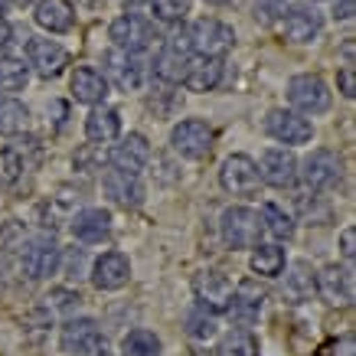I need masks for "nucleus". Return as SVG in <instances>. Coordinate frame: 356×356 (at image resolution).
Instances as JSON below:
<instances>
[{
  "instance_id": "obj_9",
  "label": "nucleus",
  "mask_w": 356,
  "mask_h": 356,
  "mask_svg": "<svg viewBox=\"0 0 356 356\" xmlns=\"http://www.w3.org/2000/svg\"><path fill=\"white\" fill-rule=\"evenodd\" d=\"M219 186L229 196H255L259 193V167L248 154H229L219 167Z\"/></svg>"
},
{
  "instance_id": "obj_47",
  "label": "nucleus",
  "mask_w": 356,
  "mask_h": 356,
  "mask_svg": "<svg viewBox=\"0 0 356 356\" xmlns=\"http://www.w3.org/2000/svg\"><path fill=\"white\" fill-rule=\"evenodd\" d=\"M7 3H17V7H26V3H33V0H7Z\"/></svg>"
},
{
  "instance_id": "obj_22",
  "label": "nucleus",
  "mask_w": 356,
  "mask_h": 356,
  "mask_svg": "<svg viewBox=\"0 0 356 356\" xmlns=\"http://www.w3.org/2000/svg\"><path fill=\"white\" fill-rule=\"evenodd\" d=\"M226 76V63L219 56H190L184 72V86L190 92H213Z\"/></svg>"
},
{
  "instance_id": "obj_39",
  "label": "nucleus",
  "mask_w": 356,
  "mask_h": 356,
  "mask_svg": "<svg viewBox=\"0 0 356 356\" xmlns=\"http://www.w3.org/2000/svg\"><path fill=\"white\" fill-rule=\"evenodd\" d=\"M284 10H288V0H255V17H261L265 23L281 20Z\"/></svg>"
},
{
  "instance_id": "obj_28",
  "label": "nucleus",
  "mask_w": 356,
  "mask_h": 356,
  "mask_svg": "<svg viewBox=\"0 0 356 356\" xmlns=\"http://www.w3.org/2000/svg\"><path fill=\"white\" fill-rule=\"evenodd\" d=\"M30 124V108L23 105L20 98L0 95V134L3 138H17L20 131H26Z\"/></svg>"
},
{
  "instance_id": "obj_27",
  "label": "nucleus",
  "mask_w": 356,
  "mask_h": 356,
  "mask_svg": "<svg viewBox=\"0 0 356 356\" xmlns=\"http://www.w3.org/2000/svg\"><path fill=\"white\" fill-rule=\"evenodd\" d=\"M186 63H190V56L163 46L161 53H157V59H154L151 72L161 86H180V82H184V72H186Z\"/></svg>"
},
{
  "instance_id": "obj_43",
  "label": "nucleus",
  "mask_w": 356,
  "mask_h": 356,
  "mask_svg": "<svg viewBox=\"0 0 356 356\" xmlns=\"http://www.w3.org/2000/svg\"><path fill=\"white\" fill-rule=\"evenodd\" d=\"M353 17V0H337L334 3V20H350Z\"/></svg>"
},
{
  "instance_id": "obj_7",
  "label": "nucleus",
  "mask_w": 356,
  "mask_h": 356,
  "mask_svg": "<svg viewBox=\"0 0 356 356\" xmlns=\"http://www.w3.org/2000/svg\"><path fill=\"white\" fill-rule=\"evenodd\" d=\"M213 128L206 124L203 118H184L180 124H173L170 131V147L186 161H203L213 151Z\"/></svg>"
},
{
  "instance_id": "obj_36",
  "label": "nucleus",
  "mask_w": 356,
  "mask_h": 356,
  "mask_svg": "<svg viewBox=\"0 0 356 356\" xmlns=\"http://www.w3.org/2000/svg\"><path fill=\"white\" fill-rule=\"evenodd\" d=\"M23 170H26V161L13 147H0V190H10V186L20 184Z\"/></svg>"
},
{
  "instance_id": "obj_50",
  "label": "nucleus",
  "mask_w": 356,
  "mask_h": 356,
  "mask_svg": "<svg viewBox=\"0 0 356 356\" xmlns=\"http://www.w3.org/2000/svg\"><path fill=\"white\" fill-rule=\"evenodd\" d=\"M206 3H229V0H206Z\"/></svg>"
},
{
  "instance_id": "obj_19",
  "label": "nucleus",
  "mask_w": 356,
  "mask_h": 356,
  "mask_svg": "<svg viewBox=\"0 0 356 356\" xmlns=\"http://www.w3.org/2000/svg\"><path fill=\"white\" fill-rule=\"evenodd\" d=\"M261 307H265V291H261L255 281H242V284L232 288V298H229L226 314H229L232 324L248 327L261 317Z\"/></svg>"
},
{
  "instance_id": "obj_40",
  "label": "nucleus",
  "mask_w": 356,
  "mask_h": 356,
  "mask_svg": "<svg viewBox=\"0 0 356 356\" xmlns=\"http://www.w3.org/2000/svg\"><path fill=\"white\" fill-rule=\"evenodd\" d=\"M337 92L343 98H356V76H353V65L350 63L337 72Z\"/></svg>"
},
{
  "instance_id": "obj_14",
  "label": "nucleus",
  "mask_w": 356,
  "mask_h": 356,
  "mask_svg": "<svg viewBox=\"0 0 356 356\" xmlns=\"http://www.w3.org/2000/svg\"><path fill=\"white\" fill-rule=\"evenodd\" d=\"M259 167V180L261 184L275 186V190H291L298 184V157L284 147H271V151L261 154Z\"/></svg>"
},
{
  "instance_id": "obj_29",
  "label": "nucleus",
  "mask_w": 356,
  "mask_h": 356,
  "mask_svg": "<svg viewBox=\"0 0 356 356\" xmlns=\"http://www.w3.org/2000/svg\"><path fill=\"white\" fill-rule=\"evenodd\" d=\"M288 259H284V248L281 245H255L252 248V259H248V268L261 275V278H278L281 271H284Z\"/></svg>"
},
{
  "instance_id": "obj_2",
  "label": "nucleus",
  "mask_w": 356,
  "mask_h": 356,
  "mask_svg": "<svg viewBox=\"0 0 356 356\" xmlns=\"http://www.w3.org/2000/svg\"><path fill=\"white\" fill-rule=\"evenodd\" d=\"M288 102H291V111L298 115H324L334 102V92L324 82V76L317 72H301V76H291L288 82Z\"/></svg>"
},
{
  "instance_id": "obj_13",
  "label": "nucleus",
  "mask_w": 356,
  "mask_h": 356,
  "mask_svg": "<svg viewBox=\"0 0 356 356\" xmlns=\"http://www.w3.org/2000/svg\"><path fill=\"white\" fill-rule=\"evenodd\" d=\"M265 131L281 144H311L314 140V124L311 118H304L291 108H271L265 115Z\"/></svg>"
},
{
  "instance_id": "obj_5",
  "label": "nucleus",
  "mask_w": 356,
  "mask_h": 356,
  "mask_svg": "<svg viewBox=\"0 0 356 356\" xmlns=\"http://www.w3.org/2000/svg\"><path fill=\"white\" fill-rule=\"evenodd\" d=\"M340 177H343V161L337 151H327V147H317L304 157V163H298V180L314 193L334 190Z\"/></svg>"
},
{
  "instance_id": "obj_11",
  "label": "nucleus",
  "mask_w": 356,
  "mask_h": 356,
  "mask_svg": "<svg viewBox=\"0 0 356 356\" xmlns=\"http://www.w3.org/2000/svg\"><path fill=\"white\" fill-rule=\"evenodd\" d=\"M108 36H111V43H115V49H124V53H134V56L151 49L154 40H157L154 26L144 17H138V13H121L118 20L111 23Z\"/></svg>"
},
{
  "instance_id": "obj_15",
  "label": "nucleus",
  "mask_w": 356,
  "mask_h": 356,
  "mask_svg": "<svg viewBox=\"0 0 356 356\" xmlns=\"http://www.w3.org/2000/svg\"><path fill=\"white\" fill-rule=\"evenodd\" d=\"M108 163H111V170L140 177V170H147V163H151V144H147V138L138 134V131H134V134H124V138L111 147Z\"/></svg>"
},
{
  "instance_id": "obj_18",
  "label": "nucleus",
  "mask_w": 356,
  "mask_h": 356,
  "mask_svg": "<svg viewBox=\"0 0 356 356\" xmlns=\"http://www.w3.org/2000/svg\"><path fill=\"white\" fill-rule=\"evenodd\" d=\"M92 284L98 291H121L131 278V261L128 255L121 252H102L95 261H92Z\"/></svg>"
},
{
  "instance_id": "obj_35",
  "label": "nucleus",
  "mask_w": 356,
  "mask_h": 356,
  "mask_svg": "<svg viewBox=\"0 0 356 356\" xmlns=\"http://www.w3.org/2000/svg\"><path fill=\"white\" fill-rule=\"evenodd\" d=\"M151 3V13L157 23H170V26H177V23L186 20V13H190V7H193V0H147Z\"/></svg>"
},
{
  "instance_id": "obj_10",
  "label": "nucleus",
  "mask_w": 356,
  "mask_h": 356,
  "mask_svg": "<svg viewBox=\"0 0 356 356\" xmlns=\"http://www.w3.org/2000/svg\"><path fill=\"white\" fill-rule=\"evenodd\" d=\"M232 278H229L226 271L219 268H203L193 275V294H196V307H203V311H226L229 307V298H232Z\"/></svg>"
},
{
  "instance_id": "obj_49",
  "label": "nucleus",
  "mask_w": 356,
  "mask_h": 356,
  "mask_svg": "<svg viewBox=\"0 0 356 356\" xmlns=\"http://www.w3.org/2000/svg\"><path fill=\"white\" fill-rule=\"evenodd\" d=\"M82 3H88V7H98V3H102V0H82Z\"/></svg>"
},
{
  "instance_id": "obj_20",
  "label": "nucleus",
  "mask_w": 356,
  "mask_h": 356,
  "mask_svg": "<svg viewBox=\"0 0 356 356\" xmlns=\"http://www.w3.org/2000/svg\"><path fill=\"white\" fill-rule=\"evenodd\" d=\"M102 190H105V196H108L115 206H121V209H138V206L144 203V184H140V177L111 170V167L102 173Z\"/></svg>"
},
{
  "instance_id": "obj_37",
  "label": "nucleus",
  "mask_w": 356,
  "mask_h": 356,
  "mask_svg": "<svg viewBox=\"0 0 356 356\" xmlns=\"http://www.w3.org/2000/svg\"><path fill=\"white\" fill-rule=\"evenodd\" d=\"M180 105H184V95L173 92V86L157 88V92L147 98V108H151L157 118H170L173 111H180Z\"/></svg>"
},
{
  "instance_id": "obj_41",
  "label": "nucleus",
  "mask_w": 356,
  "mask_h": 356,
  "mask_svg": "<svg viewBox=\"0 0 356 356\" xmlns=\"http://www.w3.org/2000/svg\"><path fill=\"white\" fill-rule=\"evenodd\" d=\"M353 350H356V340H353V334L340 337V340H334V343L327 346V353H330V356H353Z\"/></svg>"
},
{
  "instance_id": "obj_3",
  "label": "nucleus",
  "mask_w": 356,
  "mask_h": 356,
  "mask_svg": "<svg viewBox=\"0 0 356 356\" xmlns=\"http://www.w3.org/2000/svg\"><path fill=\"white\" fill-rule=\"evenodd\" d=\"M219 236L236 252V248H255L265 232H261V219L255 209H248V206H229V209H222V216H219Z\"/></svg>"
},
{
  "instance_id": "obj_17",
  "label": "nucleus",
  "mask_w": 356,
  "mask_h": 356,
  "mask_svg": "<svg viewBox=\"0 0 356 356\" xmlns=\"http://www.w3.org/2000/svg\"><path fill=\"white\" fill-rule=\"evenodd\" d=\"M281 30L291 43H311L324 30V17L314 10L311 3H294L281 13Z\"/></svg>"
},
{
  "instance_id": "obj_24",
  "label": "nucleus",
  "mask_w": 356,
  "mask_h": 356,
  "mask_svg": "<svg viewBox=\"0 0 356 356\" xmlns=\"http://www.w3.org/2000/svg\"><path fill=\"white\" fill-rule=\"evenodd\" d=\"M281 294H284V301L288 304H304L311 301L314 294H317V271L311 268V261H291V268H288V275H284V288H281Z\"/></svg>"
},
{
  "instance_id": "obj_26",
  "label": "nucleus",
  "mask_w": 356,
  "mask_h": 356,
  "mask_svg": "<svg viewBox=\"0 0 356 356\" xmlns=\"http://www.w3.org/2000/svg\"><path fill=\"white\" fill-rule=\"evenodd\" d=\"M33 20L49 33H69L72 30L76 13H72V3H69V0H40V3H36V13H33Z\"/></svg>"
},
{
  "instance_id": "obj_25",
  "label": "nucleus",
  "mask_w": 356,
  "mask_h": 356,
  "mask_svg": "<svg viewBox=\"0 0 356 356\" xmlns=\"http://www.w3.org/2000/svg\"><path fill=\"white\" fill-rule=\"evenodd\" d=\"M121 134V115L108 105H95L86 118V138L92 144H108Z\"/></svg>"
},
{
  "instance_id": "obj_38",
  "label": "nucleus",
  "mask_w": 356,
  "mask_h": 356,
  "mask_svg": "<svg viewBox=\"0 0 356 356\" xmlns=\"http://www.w3.org/2000/svg\"><path fill=\"white\" fill-rule=\"evenodd\" d=\"M46 301V311H72L82 298H79V291H69V288H56V291H49L43 298Z\"/></svg>"
},
{
  "instance_id": "obj_44",
  "label": "nucleus",
  "mask_w": 356,
  "mask_h": 356,
  "mask_svg": "<svg viewBox=\"0 0 356 356\" xmlns=\"http://www.w3.org/2000/svg\"><path fill=\"white\" fill-rule=\"evenodd\" d=\"M13 40V30H10V23L7 20H0V49H7Z\"/></svg>"
},
{
  "instance_id": "obj_45",
  "label": "nucleus",
  "mask_w": 356,
  "mask_h": 356,
  "mask_svg": "<svg viewBox=\"0 0 356 356\" xmlns=\"http://www.w3.org/2000/svg\"><path fill=\"white\" fill-rule=\"evenodd\" d=\"M138 3H144V0H124V7H128V13H134V7Z\"/></svg>"
},
{
  "instance_id": "obj_33",
  "label": "nucleus",
  "mask_w": 356,
  "mask_h": 356,
  "mask_svg": "<svg viewBox=\"0 0 356 356\" xmlns=\"http://www.w3.org/2000/svg\"><path fill=\"white\" fill-rule=\"evenodd\" d=\"M216 334H219L216 314L203 311V307H193V311H190V317H186V337H190V340L206 343V340H213Z\"/></svg>"
},
{
  "instance_id": "obj_4",
  "label": "nucleus",
  "mask_w": 356,
  "mask_h": 356,
  "mask_svg": "<svg viewBox=\"0 0 356 356\" xmlns=\"http://www.w3.org/2000/svg\"><path fill=\"white\" fill-rule=\"evenodd\" d=\"M102 76H105L108 86H115L118 92L128 95V92H140V88H144V82L151 76V65L134 53L108 49V53H105V72H102Z\"/></svg>"
},
{
  "instance_id": "obj_48",
  "label": "nucleus",
  "mask_w": 356,
  "mask_h": 356,
  "mask_svg": "<svg viewBox=\"0 0 356 356\" xmlns=\"http://www.w3.org/2000/svg\"><path fill=\"white\" fill-rule=\"evenodd\" d=\"M95 356H115V353H108V350H105V346H102V350H98Z\"/></svg>"
},
{
  "instance_id": "obj_23",
  "label": "nucleus",
  "mask_w": 356,
  "mask_h": 356,
  "mask_svg": "<svg viewBox=\"0 0 356 356\" xmlns=\"http://www.w3.org/2000/svg\"><path fill=\"white\" fill-rule=\"evenodd\" d=\"M69 229H72V238L86 242V245H98V242H105L111 236V213L102 209V206H88V209L72 216Z\"/></svg>"
},
{
  "instance_id": "obj_6",
  "label": "nucleus",
  "mask_w": 356,
  "mask_h": 356,
  "mask_svg": "<svg viewBox=\"0 0 356 356\" xmlns=\"http://www.w3.org/2000/svg\"><path fill=\"white\" fill-rule=\"evenodd\" d=\"M190 33V46H193V56H222L236 46V30L229 23L216 20V17H200L196 23L186 26Z\"/></svg>"
},
{
  "instance_id": "obj_32",
  "label": "nucleus",
  "mask_w": 356,
  "mask_h": 356,
  "mask_svg": "<svg viewBox=\"0 0 356 356\" xmlns=\"http://www.w3.org/2000/svg\"><path fill=\"white\" fill-rule=\"evenodd\" d=\"M30 82V65L17 56L0 53V92H23Z\"/></svg>"
},
{
  "instance_id": "obj_8",
  "label": "nucleus",
  "mask_w": 356,
  "mask_h": 356,
  "mask_svg": "<svg viewBox=\"0 0 356 356\" xmlns=\"http://www.w3.org/2000/svg\"><path fill=\"white\" fill-rule=\"evenodd\" d=\"M105 346V337H102V327L92 317H69L63 327H59V350L65 356H92Z\"/></svg>"
},
{
  "instance_id": "obj_42",
  "label": "nucleus",
  "mask_w": 356,
  "mask_h": 356,
  "mask_svg": "<svg viewBox=\"0 0 356 356\" xmlns=\"http://www.w3.org/2000/svg\"><path fill=\"white\" fill-rule=\"evenodd\" d=\"M353 238H356L353 229H343V236H340V252H343V259H346V261H353V255H356Z\"/></svg>"
},
{
  "instance_id": "obj_46",
  "label": "nucleus",
  "mask_w": 356,
  "mask_h": 356,
  "mask_svg": "<svg viewBox=\"0 0 356 356\" xmlns=\"http://www.w3.org/2000/svg\"><path fill=\"white\" fill-rule=\"evenodd\" d=\"M7 7H10V3H7V0H0V20H3V13H7Z\"/></svg>"
},
{
  "instance_id": "obj_30",
  "label": "nucleus",
  "mask_w": 356,
  "mask_h": 356,
  "mask_svg": "<svg viewBox=\"0 0 356 356\" xmlns=\"http://www.w3.org/2000/svg\"><path fill=\"white\" fill-rule=\"evenodd\" d=\"M261 232H268L271 238H278V242H288L294 238V216L291 213H284L278 203H265L261 206Z\"/></svg>"
},
{
  "instance_id": "obj_12",
  "label": "nucleus",
  "mask_w": 356,
  "mask_h": 356,
  "mask_svg": "<svg viewBox=\"0 0 356 356\" xmlns=\"http://www.w3.org/2000/svg\"><path fill=\"white\" fill-rule=\"evenodd\" d=\"M317 294L324 298L330 307H350L356 298V284H353V268L350 265H324L317 271Z\"/></svg>"
},
{
  "instance_id": "obj_34",
  "label": "nucleus",
  "mask_w": 356,
  "mask_h": 356,
  "mask_svg": "<svg viewBox=\"0 0 356 356\" xmlns=\"http://www.w3.org/2000/svg\"><path fill=\"white\" fill-rule=\"evenodd\" d=\"M216 356H259V340L248 330H232L219 340Z\"/></svg>"
},
{
  "instance_id": "obj_16",
  "label": "nucleus",
  "mask_w": 356,
  "mask_h": 356,
  "mask_svg": "<svg viewBox=\"0 0 356 356\" xmlns=\"http://www.w3.org/2000/svg\"><path fill=\"white\" fill-rule=\"evenodd\" d=\"M26 65L40 79H59L69 65V53L56 40H30L26 43Z\"/></svg>"
},
{
  "instance_id": "obj_1",
  "label": "nucleus",
  "mask_w": 356,
  "mask_h": 356,
  "mask_svg": "<svg viewBox=\"0 0 356 356\" xmlns=\"http://www.w3.org/2000/svg\"><path fill=\"white\" fill-rule=\"evenodd\" d=\"M63 265V248L53 236H33L20 248V271L26 281H46L53 278Z\"/></svg>"
},
{
  "instance_id": "obj_21",
  "label": "nucleus",
  "mask_w": 356,
  "mask_h": 356,
  "mask_svg": "<svg viewBox=\"0 0 356 356\" xmlns=\"http://www.w3.org/2000/svg\"><path fill=\"white\" fill-rule=\"evenodd\" d=\"M69 92L76 98L79 105H88V108H95V105H105V98H108V82L102 76V69L95 65H79L72 79H69Z\"/></svg>"
},
{
  "instance_id": "obj_31",
  "label": "nucleus",
  "mask_w": 356,
  "mask_h": 356,
  "mask_svg": "<svg viewBox=\"0 0 356 356\" xmlns=\"http://www.w3.org/2000/svg\"><path fill=\"white\" fill-rule=\"evenodd\" d=\"M121 356H161V337L154 330L134 327L121 337Z\"/></svg>"
}]
</instances>
